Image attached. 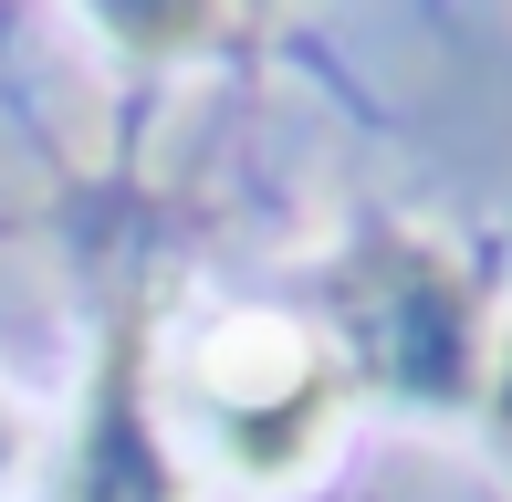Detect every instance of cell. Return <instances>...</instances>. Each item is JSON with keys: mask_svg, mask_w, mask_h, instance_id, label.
<instances>
[{"mask_svg": "<svg viewBox=\"0 0 512 502\" xmlns=\"http://www.w3.org/2000/svg\"><path fill=\"white\" fill-rule=\"evenodd\" d=\"M335 398H345V356L283 314H241L199 346V408L241 471H304L314 440L335 429Z\"/></svg>", "mask_w": 512, "mask_h": 502, "instance_id": "2", "label": "cell"}, {"mask_svg": "<svg viewBox=\"0 0 512 502\" xmlns=\"http://www.w3.org/2000/svg\"><path fill=\"white\" fill-rule=\"evenodd\" d=\"M136 325L115 335V356H105V398H95V440H84V482L74 502H178L168 482V461H157V440H147V367H136Z\"/></svg>", "mask_w": 512, "mask_h": 502, "instance_id": "3", "label": "cell"}, {"mask_svg": "<svg viewBox=\"0 0 512 502\" xmlns=\"http://www.w3.org/2000/svg\"><path fill=\"white\" fill-rule=\"evenodd\" d=\"M126 53H199L220 32V0H84Z\"/></svg>", "mask_w": 512, "mask_h": 502, "instance_id": "4", "label": "cell"}, {"mask_svg": "<svg viewBox=\"0 0 512 502\" xmlns=\"http://www.w3.org/2000/svg\"><path fill=\"white\" fill-rule=\"evenodd\" d=\"M481 408H492V440L512 450V346L492 356V377H481Z\"/></svg>", "mask_w": 512, "mask_h": 502, "instance_id": "5", "label": "cell"}, {"mask_svg": "<svg viewBox=\"0 0 512 502\" xmlns=\"http://www.w3.org/2000/svg\"><path fill=\"white\" fill-rule=\"evenodd\" d=\"M335 346L356 377L398 387V398H429V408H471L492 356H481V293L460 283L450 251H429L418 231H377L345 251L335 293Z\"/></svg>", "mask_w": 512, "mask_h": 502, "instance_id": "1", "label": "cell"}]
</instances>
